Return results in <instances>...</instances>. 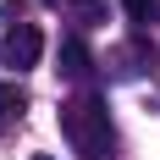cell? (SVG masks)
I'll list each match as a JSON object with an SVG mask.
<instances>
[{
    "label": "cell",
    "mask_w": 160,
    "mask_h": 160,
    "mask_svg": "<svg viewBox=\"0 0 160 160\" xmlns=\"http://www.w3.org/2000/svg\"><path fill=\"white\" fill-rule=\"evenodd\" d=\"M22 111H28V94H22L17 83H0V132L17 127V122H22Z\"/></svg>",
    "instance_id": "cell-4"
},
{
    "label": "cell",
    "mask_w": 160,
    "mask_h": 160,
    "mask_svg": "<svg viewBox=\"0 0 160 160\" xmlns=\"http://www.w3.org/2000/svg\"><path fill=\"white\" fill-rule=\"evenodd\" d=\"M78 22H105V0H72Z\"/></svg>",
    "instance_id": "cell-7"
},
{
    "label": "cell",
    "mask_w": 160,
    "mask_h": 160,
    "mask_svg": "<svg viewBox=\"0 0 160 160\" xmlns=\"http://www.w3.org/2000/svg\"><path fill=\"white\" fill-rule=\"evenodd\" d=\"M88 72H94V55H88V44H83V39H61V78L83 83Z\"/></svg>",
    "instance_id": "cell-3"
},
{
    "label": "cell",
    "mask_w": 160,
    "mask_h": 160,
    "mask_svg": "<svg viewBox=\"0 0 160 160\" xmlns=\"http://www.w3.org/2000/svg\"><path fill=\"white\" fill-rule=\"evenodd\" d=\"M111 72H116V78H138V50H116V55H111Z\"/></svg>",
    "instance_id": "cell-6"
},
{
    "label": "cell",
    "mask_w": 160,
    "mask_h": 160,
    "mask_svg": "<svg viewBox=\"0 0 160 160\" xmlns=\"http://www.w3.org/2000/svg\"><path fill=\"white\" fill-rule=\"evenodd\" d=\"M39 55H44V33L33 22H6L0 28V66L28 72V66H39Z\"/></svg>",
    "instance_id": "cell-2"
},
{
    "label": "cell",
    "mask_w": 160,
    "mask_h": 160,
    "mask_svg": "<svg viewBox=\"0 0 160 160\" xmlns=\"http://www.w3.org/2000/svg\"><path fill=\"white\" fill-rule=\"evenodd\" d=\"M61 132H66V144H72L78 160H111V149H116V132H111V116H105L99 94L66 99L61 105Z\"/></svg>",
    "instance_id": "cell-1"
},
{
    "label": "cell",
    "mask_w": 160,
    "mask_h": 160,
    "mask_svg": "<svg viewBox=\"0 0 160 160\" xmlns=\"http://www.w3.org/2000/svg\"><path fill=\"white\" fill-rule=\"evenodd\" d=\"M33 160H50V155H33Z\"/></svg>",
    "instance_id": "cell-8"
},
{
    "label": "cell",
    "mask_w": 160,
    "mask_h": 160,
    "mask_svg": "<svg viewBox=\"0 0 160 160\" xmlns=\"http://www.w3.org/2000/svg\"><path fill=\"white\" fill-rule=\"evenodd\" d=\"M122 6H127V22H132V28H149V22H155V11H160L155 0H122Z\"/></svg>",
    "instance_id": "cell-5"
}]
</instances>
